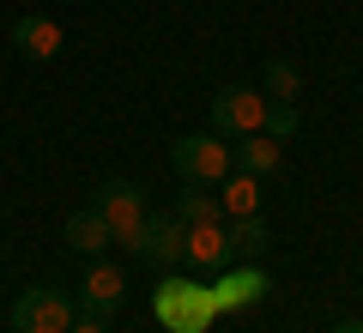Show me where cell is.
I'll use <instances>...</instances> for the list:
<instances>
[{
  "label": "cell",
  "instance_id": "2",
  "mask_svg": "<svg viewBox=\"0 0 363 333\" xmlns=\"http://www.w3.org/2000/svg\"><path fill=\"white\" fill-rule=\"evenodd\" d=\"M169 170H176V182H188V188H218L224 176L236 170V146L224 140V133H182L176 146H169Z\"/></svg>",
  "mask_w": 363,
  "mask_h": 333
},
{
  "label": "cell",
  "instance_id": "18",
  "mask_svg": "<svg viewBox=\"0 0 363 333\" xmlns=\"http://www.w3.org/2000/svg\"><path fill=\"white\" fill-rule=\"evenodd\" d=\"M67 333H116V327H109V321H97V315H79Z\"/></svg>",
  "mask_w": 363,
  "mask_h": 333
},
{
  "label": "cell",
  "instance_id": "8",
  "mask_svg": "<svg viewBox=\"0 0 363 333\" xmlns=\"http://www.w3.org/2000/svg\"><path fill=\"white\" fill-rule=\"evenodd\" d=\"M182 261L200 273H224L230 267V224L224 218H212V224H182Z\"/></svg>",
  "mask_w": 363,
  "mask_h": 333
},
{
  "label": "cell",
  "instance_id": "9",
  "mask_svg": "<svg viewBox=\"0 0 363 333\" xmlns=\"http://www.w3.org/2000/svg\"><path fill=\"white\" fill-rule=\"evenodd\" d=\"M133 261H152V267H176L182 261V218L164 212V218H145L140 236H133Z\"/></svg>",
  "mask_w": 363,
  "mask_h": 333
},
{
  "label": "cell",
  "instance_id": "10",
  "mask_svg": "<svg viewBox=\"0 0 363 333\" xmlns=\"http://www.w3.org/2000/svg\"><path fill=\"white\" fill-rule=\"evenodd\" d=\"M61 43H67V31L55 25L49 13H25V18H13V49L25 55V61H55V55H61Z\"/></svg>",
  "mask_w": 363,
  "mask_h": 333
},
{
  "label": "cell",
  "instance_id": "3",
  "mask_svg": "<svg viewBox=\"0 0 363 333\" xmlns=\"http://www.w3.org/2000/svg\"><path fill=\"white\" fill-rule=\"evenodd\" d=\"M79 321V297L61 285H30L13 303V333H67Z\"/></svg>",
  "mask_w": 363,
  "mask_h": 333
},
{
  "label": "cell",
  "instance_id": "1",
  "mask_svg": "<svg viewBox=\"0 0 363 333\" xmlns=\"http://www.w3.org/2000/svg\"><path fill=\"white\" fill-rule=\"evenodd\" d=\"M152 315L164 333H212V321H218V297H212V285L200 279H157L152 291Z\"/></svg>",
  "mask_w": 363,
  "mask_h": 333
},
{
  "label": "cell",
  "instance_id": "11",
  "mask_svg": "<svg viewBox=\"0 0 363 333\" xmlns=\"http://www.w3.org/2000/svg\"><path fill=\"white\" fill-rule=\"evenodd\" d=\"M109 243H116V231H109V218L97 212V206H85V212L67 218V249H73V255H104Z\"/></svg>",
  "mask_w": 363,
  "mask_h": 333
},
{
  "label": "cell",
  "instance_id": "4",
  "mask_svg": "<svg viewBox=\"0 0 363 333\" xmlns=\"http://www.w3.org/2000/svg\"><path fill=\"white\" fill-rule=\"evenodd\" d=\"M267 91L260 85H224L218 97H212V133H224V140H248V133L267 128Z\"/></svg>",
  "mask_w": 363,
  "mask_h": 333
},
{
  "label": "cell",
  "instance_id": "19",
  "mask_svg": "<svg viewBox=\"0 0 363 333\" xmlns=\"http://www.w3.org/2000/svg\"><path fill=\"white\" fill-rule=\"evenodd\" d=\"M327 333H363V321H333Z\"/></svg>",
  "mask_w": 363,
  "mask_h": 333
},
{
  "label": "cell",
  "instance_id": "14",
  "mask_svg": "<svg viewBox=\"0 0 363 333\" xmlns=\"http://www.w3.org/2000/svg\"><path fill=\"white\" fill-rule=\"evenodd\" d=\"M236 146V170H248V176H272L279 170V140L272 133H248V140H230Z\"/></svg>",
  "mask_w": 363,
  "mask_h": 333
},
{
  "label": "cell",
  "instance_id": "7",
  "mask_svg": "<svg viewBox=\"0 0 363 333\" xmlns=\"http://www.w3.org/2000/svg\"><path fill=\"white\" fill-rule=\"evenodd\" d=\"M272 291V273L260 267V261H242V267H224L218 279H212V297H218V315H230V309H255L260 297Z\"/></svg>",
  "mask_w": 363,
  "mask_h": 333
},
{
  "label": "cell",
  "instance_id": "13",
  "mask_svg": "<svg viewBox=\"0 0 363 333\" xmlns=\"http://www.w3.org/2000/svg\"><path fill=\"white\" fill-rule=\"evenodd\" d=\"M224 224H230V255H236V261H260V255H267L272 231H267V218H260V212H248V218H224Z\"/></svg>",
  "mask_w": 363,
  "mask_h": 333
},
{
  "label": "cell",
  "instance_id": "5",
  "mask_svg": "<svg viewBox=\"0 0 363 333\" xmlns=\"http://www.w3.org/2000/svg\"><path fill=\"white\" fill-rule=\"evenodd\" d=\"M140 182H121V176H109L104 188L91 194V206H97V212L109 218V231H116V243L128 249L133 236H140V224H145V200H140Z\"/></svg>",
  "mask_w": 363,
  "mask_h": 333
},
{
  "label": "cell",
  "instance_id": "12",
  "mask_svg": "<svg viewBox=\"0 0 363 333\" xmlns=\"http://www.w3.org/2000/svg\"><path fill=\"white\" fill-rule=\"evenodd\" d=\"M218 206H224V218H248V212H260V176L230 170V176L218 182Z\"/></svg>",
  "mask_w": 363,
  "mask_h": 333
},
{
  "label": "cell",
  "instance_id": "17",
  "mask_svg": "<svg viewBox=\"0 0 363 333\" xmlns=\"http://www.w3.org/2000/svg\"><path fill=\"white\" fill-rule=\"evenodd\" d=\"M260 133H272V140L285 146L291 133H297V109H291V103H272V109H267V128H260Z\"/></svg>",
  "mask_w": 363,
  "mask_h": 333
},
{
  "label": "cell",
  "instance_id": "16",
  "mask_svg": "<svg viewBox=\"0 0 363 333\" xmlns=\"http://www.w3.org/2000/svg\"><path fill=\"white\" fill-rule=\"evenodd\" d=\"M176 218L182 224H212V218H224V206H218L212 188H182L176 194Z\"/></svg>",
  "mask_w": 363,
  "mask_h": 333
},
{
  "label": "cell",
  "instance_id": "6",
  "mask_svg": "<svg viewBox=\"0 0 363 333\" xmlns=\"http://www.w3.org/2000/svg\"><path fill=\"white\" fill-rule=\"evenodd\" d=\"M79 315H97L109 321L121 303H128V273L116 267V261H97V267H85V279H79Z\"/></svg>",
  "mask_w": 363,
  "mask_h": 333
},
{
  "label": "cell",
  "instance_id": "15",
  "mask_svg": "<svg viewBox=\"0 0 363 333\" xmlns=\"http://www.w3.org/2000/svg\"><path fill=\"white\" fill-rule=\"evenodd\" d=\"M260 91H267V103H297V97H303V73H297L291 61H267Z\"/></svg>",
  "mask_w": 363,
  "mask_h": 333
}]
</instances>
